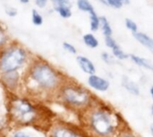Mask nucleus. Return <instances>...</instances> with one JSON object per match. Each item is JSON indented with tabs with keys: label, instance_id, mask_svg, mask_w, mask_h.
Listing matches in <instances>:
<instances>
[{
	"label": "nucleus",
	"instance_id": "1",
	"mask_svg": "<svg viewBox=\"0 0 153 137\" xmlns=\"http://www.w3.org/2000/svg\"><path fill=\"white\" fill-rule=\"evenodd\" d=\"M119 127V119L108 107L95 108L89 116V127L97 137L114 136Z\"/></svg>",
	"mask_w": 153,
	"mask_h": 137
},
{
	"label": "nucleus",
	"instance_id": "2",
	"mask_svg": "<svg viewBox=\"0 0 153 137\" xmlns=\"http://www.w3.org/2000/svg\"><path fill=\"white\" fill-rule=\"evenodd\" d=\"M29 76L39 88L44 90H53L61 84L59 73L43 61L36 62L31 65Z\"/></svg>",
	"mask_w": 153,
	"mask_h": 137
},
{
	"label": "nucleus",
	"instance_id": "3",
	"mask_svg": "<svg viewBox=\"0 0 153 137\" xmlns=\"http://www.w3.org/2000/svg\"><path fill=\"white\" fill-rule=\"evenodd\" d=\"M28 60V53L17 44L7 45L0 51V72H15L23 67Z\"/></svg>",
	"mask_w": 153,
	"mask_h": 137
},
{
	"label": "nucleus",
	"instance_id": "4",
	"mask_svg": "<svg viewBox=\"0 0 153 137\" xmlns=\"http://www.w3.org/2000/svg\"><path fill=\"white\" fill-rule=\"evenodd\" d=\"M60 95L66 104L74 108H87L91 103V94L76 84L63 85Z\"/></svg>",
	"mask_w": 153,
	"mask_h": 137
},
{
	"label": "nucleus",
	"instance_id": "5",
	"mask_svg": "<svg viewBox=\"0 0 153 137\" xmlns=\"http://www.w3.org/2000/svg\"><path fill=\"white\" fill-rule=\"evenodd\" d=\"M10 114L13 120L21 124L32 122L36 116L35 108L24 99L15 98L10 103Z\"/></svg>",
	"mask_w": 153,
	"mask_h": 137
},
{
	"label": "nucleus",
	"instance_id": "6",
	"mask_svg": "<svg viewBox=\"0 0 153 137\" xmlns=\"http://www.w3.org/2000/svg\"><path fill=\"white\" fill-rule=\"evenodd\" d=\"M87 82L91 88L99 92H107L110 86V83L108 80L96 74L89 75Z\"/></svg>",
	"mask_w": 153,
	"mask_h": 137
},
{
	"label": "nucleus",
	"instance_id": "7",
	"mask_svg": "<svg viewBox=\"0 0 153 137\" xmlns=\"http://www.w3.org/2000/svg\"><path fill=\"white\" fill-rule=\"evenodd\" d=\"M53 137H88L84 133L70 127L62 126L55 129Z\"/></svg>",
	"mask_w": 153,
	"mask_h": 137
},
{
	"label": "nucleus",
	"instance_id": "8",
	"mask_svg": "<svg viewBox=\"0 0 153 137\" xmlns=\"http://www.w3.org/2000/svg\"><path fill=\"white\" fill-rule=\"evenodd\" d=\"M76 62L77 64L79 65L80 69L86 74L88 75H92L95 74L96 72V67L94 63L90 60L88 57H85L83 55H78L76 57Z\"/></svg>",
	"mask_w": 153,
	"mask_h": 137
},
{
	"label": "nucleus",
	"instance_id": "9",
	"mask_svg": "<svg viewBox=\"0 0 153 137\" xmlns=\"http://www.w3.org/2000/svg\"><path fill=\"white\" fill-rule=\"evenodd\" d=\"M134 38L146 49H148L153 54V38L143 32H136L134 34Z\"/></svg>",
	"mask_w": 153,
	"mask_h": 137
},
{
	"label": "nucleus",
	"instance_id": "10",
	"mask_svg": "<svg viewBox=\"0 0 153 137\" xmlns=\"http://www.w3.org/2000/svg\"><path fill=\"white\" fill-rule=\"evenodd\" d=\"M129 57L132 60V62L134 64H136L137 66L142 67V68H144V69H146L148 70L153 71V64L149 60H147V59H145L143 57L135 55V54H130Z\"/></svg>",
	"mask_w": 153,
	"mask_h": 137
},
{
	"label": "nucleus",
	"instance_id": "11",
	"mask_svg": "<svg viewBox=\"0 0 153 137\" xmlns=\"http://www.w3.org/2000/svg\"><path fill=\"white\" fill-rule=\"evenodd\" d=\"M122 85L127 90V92H129L130 94H132L134 95H140V87L138 86V85L135 82L132 81L129 78L124 77L122 79Z\"/></svg>",
	"mask_w": 153,
	"mask_h": 137
},
{
	"label": "nucleus",
	"instance_id": "12",
	"mask_svg": "<svg viewBox=\"0 0 153 137\" xmlns=\"http://www.w3.org/2000/svg\"><path fill=\"white\" fill-rule=\"evenodd\" d=\"M82 40H83V43L85 44V45L88 46L89 48H91V49L97 48L99 46V45H100L98 38L91 33L85 34L82 37Z\"/></svg>",
	"mask_w": 153,
	"mask_h": 137
},
{
	"label": "nucleus",
	"instance_id": "13",
	"mask_svg": "<svg viewBox=\"0 0 153 137\" xmlns=\"http://www.w3.org/2000/svg\"><path fill=\"white\" fill-rule=\"evenodd\" d=\"M76 5H77L78 9L80 11L87 12L89 14H91V13L95 12L93 5L91 4V3L89 0H77Z\"/></svg>",
	"mask_w": 153,
	"mask_h": 137
},
{
	"label": "nucleus",
	"instance_id": "14",
	"mask_svg": "<svg viewBox=\"0 0 153 137\" xmlns=\"http://www.w3.org/2000/svg\"><path fill=\"white\" fill-rule=\"evenodd\" d=\"M100 28H101L102 32H103V35L105 37H110V36H112L113 29L111 28L110 22L108 21V20L105 16L100 17Z\"/></svg>",
	"mask_w": 153,
	"mask_h": 137
},
{
	"label": "nucleus",
	"instance_id": "15",
	"mask_svg": "<svg viewBox=\"0 0 153 137\" xmlns=\"http://www.w3.org/2000/svg\"><path fill=\"white\" fill-rule=\"evenodd\" d=\"M90 28L93 32L98 31L100 29V17L96 13V12L90 14Z\"/></svg>",
	"mask_w": 153,
	"mask_h": 137
},
{
	"label": "nucleus",
	"instance_id": "16",
	"mask_svg": "<svg viewBox=\"0 0 153 137\" xmlns=\"http://www.w3.org/2000/svg\"><path fill=\"white\" fill-rule=\"evenodd\" d=\"M55 11L64 19H68L72 16L71 5H59L54 7Z\"/></svg>",
	"mask_w": 153,
	"mask_h": 137
},
{
	"label": "nucleus",
	"instance_id": "17",
	"mask_svg": "<svg viewBox=\"0 0 153 137\" xmlns=\"http://www.w3.org/2000/svg\"><path fill=\"white\" fill-rule=\"evenodd\" d=\"M9 37L7 35V31L0 24V51H2L4 48H5L8 45Z\"/></svg>",
	"mask_w": 153,
	"mask_h": 137
},
{
	"label": "nucleus",
	"instance_id": "18",
	"mask_svg": "<svg viewBox=\"0 0 153 137\" xmlns=\"http://www.w3.org/2000/svg\"><path fill=\"white\" fill-rule=\"evenodd\" d=\"M112 53H113V56L116 57L117 59L120 60V61H123V60H126L129 57V55L124 52V50L117 45L116 47H114L112 49Z\"/></svg>",
	"mask_w": 153,
	"mask_h": 137
},
{
	"label": "nucleus",
	"instance_id": "19",
	"mask_svg": "<svg viewBox=\"0 0 153 137\" xmlns=\"http://www.w3.org/2000/svg\"><path fill=\"white\" fill-rule=\"evenodd\" d=\"M31 21L35 26H41L43 24V16L36 9H32L31 11Z\"/></svg>",
	"mask_w": 153,
	"mask_h": 137
},
{
	"label": "nucleus",
	"instance_id": "20",
	"mask_svg": "<svg viewBox=\"0 0 153 137\" xmlns=\"http://www.w3.org/2000/svg\"><path fill=\"white\" fill-rule=\"evenodd\" d=\"M126 26L133 34L138 32V26H137L136 22L134 21L133 20L129 19V18L126 19Z\"/></svg>",
	"mask_w": 153,
	"mask_h": 137
},
{
	"label": "nucleus",
	"instance_id": "21",
	"mask_svg": "<svg viewBox=\"0 0 153 137\" xmlns=\"http://www.w3.org/2000/svg\"><path fill=\"white\" fill-rule=\"evenodd\" d=\"M63 48L69 53L71 54H76L77 53V50L76 48L74 47V45H72L71 43H68V42H65L63 43Z\"/></svg>",
	"mask_w": 153,
	"mask_h": 137
},
{
	"label": "nucleus",
	"instance_id": "22",
	"mask_svg": "<svg viewBox=\"0 0 153 137\" xmlns=\"http://www.w3.org/2000/svg\"><path fill=\"white\" fill-rule=\"evenodd\" d=\"M105 44L111 50L117 45V43L116 42V40L113 38L112 36H110V37H105Z\"/></svg>",
	"mask_w": 153,
	"mask_h": 137
},
{
	"label": "nucleus",
	"instance_id": "23",
	"mask_svg": "<svg viewBox=\"0 0 153 137\" xmlns=\"http://www.w3.org/2000/svg\"><path fill=\"white\" fill-rule=\"evenodd\" d=\"M106 3L107 5L111 6L115 9H120L124 5V4L121 3L119 0H106Z\"/></svg>",
	"mask_w": 153,
	"mask_h": 137
},
{
	"label": "nucleus",
	"instance_id": "24",
	"mask_svg": "<svg viewBox=\"0 0 153 137\" xmlns=\"http://www.w3.org/2000/svg\"><path fill=\"white\" fill-rule=\"evenodd\" d=\"M5 13L6 15H8L9 17H15L18 13V11L15 7L13 6H7L5 8Z\"/></svg>",
	"mask_w": 153,
	"mask_h": 137
},
{
	"label": "nucleus",
	"instance_id": "25",
	"mask_svg": "<svg viewBox=\"0 0 153 137\" xmlns=\"http://www.w3.org/2000/svg\"><path fill=\"white\" fill-rule=\"evenodd\" d=\"M50 1L53 4L54 7L59 5H71V0H50Z\"/></svg>",
	"mask_w": 153,
	"mask_h": 137
},
{
	"label": "nucleus",
	"instance_id": "26",
	"mask_svg": "<svg viewBox=\"0 0 153 137\" xmlns=\"http://www.w3.org/2000/svg\"><path fill=\"white\" fill-rule=\"evenodd\" d=\"M101 59L106 62V63H108V64H110V63H113V59H112V56L108 53H107V52H103L102 53H101Z\"/></svg>",
	"mask_w": 153,
	"mask_h": 137
},
{
	"label": "nucleus",
	"instance_id": "27",
	"mask_svg": "<svg viewBox=\"0 0 153 137\" xmlns=\"http://www.w3.org/2000/svg\"><path fill=\"white\" fill-rule=\"evenodd\" d=\"M35 5L39 8V9H44L45 7H47L48 0H33Z\"/></svg>",
	"mask_w": 153,
	"mask_h": 137
},
{
	"label": "nucleus",
	"instance_id": "28",
	"mask_svg": "<svg viewBox=\"0 0 153 137\" xmlns=\"http://www.w3.org/2000/svg\"><path fill=\"white\" fill-rule=\"evenodd\" d=\"M13 137H30L28 135H26V134H24V133H22V132H17Z\"/></svg>",
	"mask_w": 153,
	"mask_h": 137
},
{
	"label": "nucleus",
	"instance_id": "29",
	"mask_svg": "<svg viewBox=\"0 0 153 137\" xmlns=\"http://www.w3.org/2000/svg\"><path fill=\"white\" fill-rule=\"evenodd\" d=\"M150 94H151V96H152V99L153 101V86L151 87V89H150Z\"/></svg>",
	"mask_w": 153,
	"mask_h": 137
},
{
	"label": "nucleus",
	"instance_id": "30",
	"mask_svg": "<svg viewBox=\"0 0 153 137\" xmlns=\"http://www.w3.org/2000/svg\"><path fill=\"white\" fill-rule=\"evenodd\" d=\"M98 2H100V3H101L102 4H104V5H107V3H106V0H97Z\"/></svg>",
	"mask_w": 153,
	"mask_h": 137
},
{
	"label": "nucleus",
	"instance_id": "31",
	"mask_svg": "<svg viewBox=\"0 0 153 137\" xmlns=\"http://www.w3.org/2000/svg\"><path fill=\"white\" fill-rule=\"evenodd\" d=\"M119 1H120L121 3H123L124 4H127V3H129V0H119Z\"/></svg>",
	"mask_w": 153,
	"mask_h": 137
},
{
	"label": "nucleus",
	"instance_id": "32",
	"mask_svg": "<svg viewBox=\"0 0 153 137\" xmlns=\"http://www.w3.org/2000/svg\"><path fill=\"white\" fill-rule=\"evenodd\" d=\"M151 132H152V134L153 136V124L151 126Z\"/></svg>",
	"mask_w": 153,
	"mask_h": 137
},
{
	"label": "nucleus",
	"instance_id": "33",
	"mask_svg": "<svg viewBox=\"0 0 153 137\" xmlns=\"http://www.w3.org/2000/svg\"><path fill=\"white\" fill-rule=\"evenodd\" d=\"M152 117H153V104H152Z\"/></svg>",
	"mask_w": 153,
	"mask_h": 137
},
{
	"label": "nucleus",
	"instance_id": "34",
	"mask_svg": "<svg viewBox=\"0 0 153 137\" xmlns=\"http://www.w3.org/2000/svg\"><path fill=\"white\" fill-rule=\"evenodd\" d=\"M124 137H132V136H124Z\"/></svg>",
	"mask_w": 153,
	"mask_h": 137
},
{
	"label": "nucleus",
	"instance_id": "35",
	"mask_svg": "<svg viewBox=\"0 0 153 137\" xmlns=\"http://www.w3.org/2000/svg\"><path fill=\"white\" fill-rule=\"evenodd\" d=\"M19 1H22V0H19Z\"/></svg>",
	"mask_w": 153,
	"mask_h": 137
}]
</instances>
